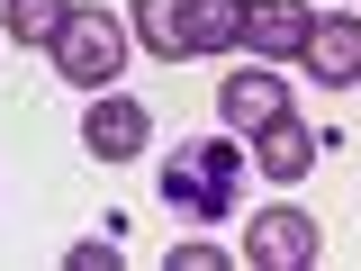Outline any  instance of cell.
Segmentation results:
<instances>
[{
  "label": "cell",
  "instance_id": "obj_4",
  "mask_svg": "<svg viewBox=\"0 0 361 271\" xmlns=\"http://www.w3.org/2000/svg\"><path fill=\"white\" fill-rule=\"evenodd\" d=\"M82 145L99 163H135L145 145H154V118H145V100H118V90H99L82 109Z\"/></svg>",
  "mask_w": 361,
  "mask_h": 271
},
{
  "label": "cell",
  "instance_id": "obj_6",
  "mask_svg": "<svg viewBox=\"0 0 361 271\" xmlns=\"http://www.w3.org/2000/svg\"><path fill=\"white\" fill-rule=\"evenodd\" d=\"M307 37H316V9H307V0H253V9H244V45H253L262 64L307 54Z\"/></svg>",
  "mask_w": 361,
  "mask_h": 271
},
{
  "label": "cell",
  "instance_id": "obj_9",
  "mask_svg": "<svg viewBox=\"0 0 361 271\" xmlns=\"http://www.w3.org/2000/svg\"><path fill=\"white\" fill-rule=\"evenodd\" d=\"M307 64L316 82H361V18L353 9H334V18H316V37H307Z\"/></svg>",
  "mask_w": 361,
  "mask_h": 271
},
{
  "label": "cell",
  "instance_id": "obj_1",
  "mask_svg": "<svg viewBox=\"0 0 361 271\" xmlns=\"http://www.w3.org/2000/svg\"><path fill=\"white\" fill-rule=\"evenodd\" d=\"M244 145L235 136H199V145H180L172 163H163V199H172V217L190 226H226L235 217V190H244Z\"/></svg>",
  "mask_w": 361,
  "mask_h": 271
},
{
  "label": "cell",
  "instance_id": "obj_3",
  "mask_svg": "<svg viewBox=\"0 0 361 271\" xmlns=\"http://www.w3.org/2000/svg\"><path fill=\"white\" fill-rule=\"evenodd\" d=\"M316 253H325V235H316L307 208H262V217L244 226V253H235V263H253V271H307Z\"/></svg>",
  "mask_w": 361,
  "mask_h": 271
},
{
  "label": "cell",
  "instance_id": "obj_7",
  "mask_svg": "<svg viewBox=\"0 0 361 271\" xmlns=\"http://www.w3.org/2000/svg\"><path fill=\"white\" fill-rule=\"evenodd\" d=\"M316 154H334V136L298 127V118H271V127L253 136V163H262L271 181H307V172H316Z\"/></svg>",
  "mask_w": 361,
  "mask_h": 271
},
{
  "label": "cell",
  "instance_id": "obj_13",
  "mask_svg": "<svg viewBox=\"0 0 361 271\" xmlns=\"http://www.w3.org/2000/svg\"><path fill=\"white\" fill-rule=\"evenodd\" d=\"M73 271H118V235L109 244H73Z\"/></svg>",
  "mask_w": 361,
  "mask_h": 271
},
{
  "label": "cell",
  "instance_id": "obj_2",
  "mask_svg": "<svg viewBox=\"0 0 361 271\" xmlns=\"http://www.w3.org/2000/svg\"><path fill=\"white\" fill-rule=\"evenodd\" d=\"M118 64H127V28H118L109 9H82V0H73V18H63V37H54V73L82 82V90H109Z\"/></svg>",
  "mask_w": 361,
  "mask_h": 271
},
{
  "label": "cell",
  "instance_id": "obj_10",
  "mask_svg": "<svg viewBox=\"0 0 361 271\" xmlns=\"http://www.w3.org/2000/svg\"><path fill=\"white\" fill-rule=\"evenodd\" d=\"M63 18H73V0H0V37H18V45H54Z\"/></svg>",
  "mask_w": 361,
  "mask_h": 271
},
{
  "label": "cell",
  "instance_id": "obj_5",
  "mask_svg": "<svg viewBox=\"0 0 361 271\" xmlns=\"http://www.w3.org/2000/svg\"><path fill=\"white\" fill-rule=\"evenodd\" d=\"M217 118H226L235 136H262L271 118H289V82L262 73V54H253L244 73H226V82H217Z\"/></svg>",
  "mask_w": 361,
  "mask_h": 271
},
{
  "label": "cell",
  "instance_id": "obj_11",
  "mask_svg": "<svg viewBox=\"0 0 361 271\" xmlns=\"http://www.w3.org/2000/svg\"><path fill=\"white\" fill-rule=\"evenodd\" d=\"M127 9H135V45L180 64V0H127Z\"/></svg>",
  "mask_w": 361,
  "mask_h": 271
},
{
  "label": "cell",
  "instance_id": "obj_8",
  "mask_svg": "<svg viewBox=\"0 0 361 271\" xmlns=\"http://www.w3.org/2000/svg\"><path fill=\"white\" fill-rule=\"evenodd\" d=\"M253 0H180V54H235Z\"/></svg>",
  "mask_w": 361,
  "mask_h": 271
},
{
  "label": "cell",
  "instance_id": "obj_12",
  "mask_svg": "<svg viewBox=\"0 0 361 271\" xmlns=\"http://www.w3.org/2000/svg\"><path fill=\"white\" fill-rule=\"evenodd\" d=\"M217 263H235V253H226V244H208V235L172 244V271H217Z\"/></svg>",
  "mask_w": 361,
  "mask_h": 271
}]
</instances>
